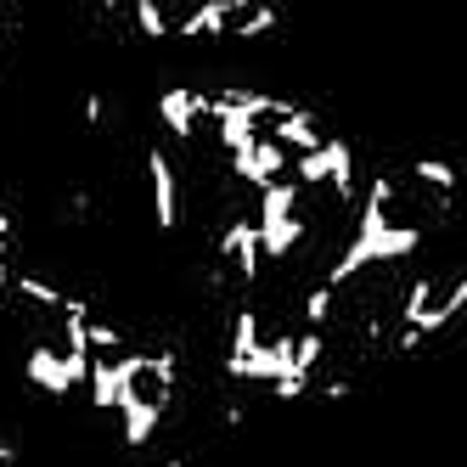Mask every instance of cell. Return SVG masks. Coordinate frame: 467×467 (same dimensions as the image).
I'll return each mask as SVG.
<instances>
[{"instance_id": "3", "label": "cell", "mask_w": 467, "mask_h": 467, "mask_svg": "<svg viewBox=\"0 0 467 467\" xmlns=\"http://www.w3.org/2000/svg\"><path fill=\"white\" fill-rule=\"evenodd\" d=\"M158 119H163V130L186 147V141H197V124L209 119V90H197V85H163V96H158Z\"/></svg>"}, {"instance_id": "2", "label": "cell", "mask_w": 467, "mask_h": 467, "mask_svg": "<svg viewBox=\"0 0 467 467\" xmlns=\"http://www.w3.org/2000/svg\"><path fill=\"white\" fill-rule=\"evenodd\" d=\"M147 192H152V225L175 231L181 225V170L163 147H147Z\"/></svg>"}, {"instance_id": "5", "label": "cell", "mask_w": 467, "mask_h": 467, "mask_svg": "<svg viewBox=\"0 0 467 467\" xmlns=\"http://www.w3.org/2000/svg\"><path fill=\"white\" fill-rule=\"evenodd\" d=\"M130 23L141 28V40H175V28H170V12H163L158 0H136V6H130Z\"/></svg>"}, {"instance_id": "6", "label": "cell", "mask_w": 467, "mask_h": 467, "mask_svg": "<svg viewBox=\"0 0 467 467\" xmlns=\"http://www.w3.org/2000/svg\"><path fill=\"white\" fill-rule=\"evenodd\" d=\"M12 293V254H0V298Z\"/></svg>"}, {"instance_id": "1", "label": "cell", "mask_w": 467, "mask_h": 467, "mask_svg": "<svg viewBox=\"0 0 467 467\" xmlns=\"http://www.w3.org/2000/svg\"><path fill=\"white\" fill-rule=\"evenodd\" d=\"M254 231H259V254L282 265L298 254V243L310 237V220H305V192L293 181H276L259 192V214H254Z\"/></svg>"}, {"instance_id": "4", "label": "cell", "mask_w": 467, "mask_h": 467, "mask_svg": "<svg viewBox=\"0 0 467 467\" xmlns=\"http://www.w3.org/2000/svg\"><path fill=\"white\" fill-rule=\"evenodd\" d=\"M23 378H28V389H40L46 400H68V394L79 389L57 344H28V349H23Z\"/></svg>"}]
</instances>
